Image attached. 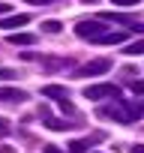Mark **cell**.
<instances>
[{
	"label": "cell",
	"instance_id": "9",
	"mask_svg": "<svg viewBox=\"0 0 144 153\" xmlns=\"http://www.w3.org/2000/svg\"><path fill=\"white\" fill-rule=\"evenodd\" d=\"M99 21H114V24H126V27H135L138 24L132 15H123V12H102Z\"/></svg>",
	"mask_w": 144,
	"mask_h": 153
},
{
	"label": "cell",
	"instance_id": "7",
	"mask_svg": "<svg viewBox=\"0 0 144 153\" xmlns=\"http://www.w3.org/2000/svg\"><path fill=\"white\" fill-rule=\"evenodd\" d=\"M126 39H129V30H111V33L99 36L93 45H120V42H126Z\"/></svg>",
	"mask_w": 144,
	"mask_h": 153
},
{
	"label": "cell",
	"instance_id": "3",
	"mask_svg": "<svg viewBox=\"0 0 144 153\" xmlns=\"http://www.w3.org/2000/svg\"><path fill=\"white\" fill-rule=\"evenodd\" d=\"M111 66L114 63L108 57H96V60H90V63H84V66L75 69V78H96V75H105Z\"/></svg>",
	"mask_w": 144,
	"mask_h": 153
},
{
	"label": "cell",
	"instance_id": "1",
	"mask_svg": "<svg viewBox=\"0 0 144 153\" xmlns=\"http://www.w3.org/2000/svg\"><path fill=\"white\" fill-rule=\"evenodd\" d=\"M105 33H111V30H108L105 21H99V18H84V21L75 24V36H78V39H87V42H96V39L105 36Z\"/></svg>",
	"mask_w": 144,
	"mask_h": 153
},
{
	"label": "cell",
	"instance_id": "4",
	"mask_svg": "<svg viewBox=\"0 0 144 153\" xmlns=\"http://www.w3.org/2000/svg\"><path fill=\"white\" fill-rule=\"evenodd\" d=\"M99 117H108V120H117V123H132V114L126 111V105L120 99H117V105H102Z\"/></svg>",
	"mask_w": 144,
	"mask_h": 153
},
{
	"label": "cell",
	"instance_id": "11",
	"mask_svg": "<svg viewBox=\"0 0 144 153\" xmlns=\"http://www.w3.org/2000/svg\"><path fill=\"white\" fill-rule=\"evenodd\" d=\"M99 138H102V132H96L93 138H75V141H69V153H84L90 147V141H99Z\"/></svg>",
	"mask_w": 144,
	"mask_h": 153
},
{
	"label": "cell",
	"instance_id": "17",
	"mask_svg": "<svg viewBox=\"0 0 144 153\" xmlns=\"http://www.w3.org/2000/svg\"><path fill=\"white\" fill-rule=\"evenodd\" d=\"M60 111H63V114H72V117H75V105H72L69 99H60Z\"/></svg>",
	"mask_w": 144,
	"mask_h": 153
},
{
	"label": "cell",
	"instance_id": "2",
	"mask_svg": "<svg viewBox=\"0 0 144 153\" xmlns=\"http://www.w3.org/2000/svg\"><path fill=\"white\" fill-rule=\"evenodd\" d=\"M81 93H84V99H90V102H99V99H120V87H117V84H87Z\"/></svg>",
	"mask_w": 144,
	"mask_h": 153
},
{
	"label": "cell",
	"instance_id": "19",
	"mask_svg": "<svg viewBox=\"0 0 144 153\" xmlns=\"http://www.w3.org/2000/svg\"><path fill=\"white\" fill-rule=\"evenodd\" d=\"M9 132H12V126H9V120H6V117H0V138H6Z\"/></svg>",
	"mask_w": 144,
	"mask_h": 153
},
{
	"label": "cell",
	"instance_id": "20",
	"mask_svg": "<svg viewBox=\"0 0 144 153\" xmlns=\"http://www.w3.org/2000/svg\"><path fill=\"white\" fill-rule=\"evenodd\" d=\"M111 3H114V6H126V9H132V6L141 3V0H111Z\"/></svg>",
	"mask_w": 144,
	"mask_h": 153
},
{
	"label": "cell",
	"instance_id": "8",
	"mask_svg": "<svg viewBox=\"0 0 144 153\" xmlns=\"http://www.w3.org/2000/svg\"><path fill=\"white\" fill-rule=\"evenodd\" d=\"M30 24V15L27 12H18V15H9V18H0V30H12V27H24Z\"/></svg>",
	"mask_w": 144,
	"mask_h": 153
},
{
	"label": "cell",
	"instance_id": "24",
	"mask_svg": "<svg viewBox=\"0 0 144 153\" xmlns=\"http://www.w3.org/2000/svg\"><path fill=\"white\" fill-rule=\"evenodd\" d=\"M9 9H12V6H9V3H0V15H6V12H9Z\"/></svg>",
	"mask_w": 144,
	"mask_h": 153
},
{
	"label": "cell",
	"instance_id": "18",
	"mask_svg": "<svg viewBox=\"0 0 144 153\" xmlns=\"http://www.w3.org/2000/svg\"><path fill=\"white\" fill-rule=\"evenodd\" d=\"M129 87H132V93H138V96H144V81H141V78H135V81H129Z\"/></svg>",
	"mask_w": 144,
	"mask_h": 153
},
{
	"label": "cell",
	"instance_id": "13",
	"mask_svg": "<svg viewBox=\"0 0 144 153\" xmlns=\"http://www.w3.org/2000/svg\"><path fill=\"white\" fill-rule=\"evenodd\" d=\"M33 42H36L33 33H12L9 36V45H33Z\"/></svg>",
	"mask_w": 144,
	"mask_h": 153
},
{
	"label": "cell",
	"instance_id": "14",
	"mask_svg": "<svg viewBox=\"0 0 144 153\" xmlns=\"http://www.w3.org/2000/svg\"><path fill=\"white\" fill-rule=\"evenodd\" d=\"M123 105H126V111L132 114V120L144 117V102H141V99H135V102H123Z\"/></svg>",
	"mask_w": 144,
	"mask_h": 153
},
{
	"label": "cell",
	"instance_id": "16",
	"mask_svg": "<svg viewBox=\"0 0 144 153\" xmlns=\"http://www.w3.org/2000/svg\"><path fill=\"white\" fill-rule=\"evenodd\" d=\"M123 54H144V39H138V42L126 45V51H123Z\"/></svg>",
	"mask_w": 144,
	"mask_h": 153
},
{
	"label": "cell",
	"instance_id": "22",
	"mask_svg": "<svg viewBox=\"0 0 144 153\" xmlns=\"http://www.w3.org/2000/svg\"><path fill=\"white\" fill-rule=\"evenodd\" d=\"M0 78H15V72L12 69H0Z\"/></svg>",
	"mask_w": 144,
	"mask_h": 153
},
{
	"label": "cell",
	"instance_id": "15",
	"mask_svg": "<svg viewBox=\"0 0 144 153\" xmlns=\"http://www.w3.org/2000/svg\"><path fill=\"white\" fill-rule=\"evenodd\" d=\"M42 30H45V33H60V30H63V24L51 18V21H42Z\"/></svg>",
	"mask_w": 144,
	"mask_h": 153
},
{
	"label": "cell",
	"instance_id": "12",
	"mask_svg": "<svg viewBox=\"0 0 144 153\" xmlns=\"http://www.w3.org/2000/svg\"><path fill=\"white\" fill-rule=\"evenodd\" d=\"M72 60L69 57H42V66L45 69H63V66H69Z\"/></svg>",
	"mask_w": 144,
	"mask_h": 153
},
{
	"label": "cell",
	"instance_id": "25",
	"mask_svg": "<svg viewBox=\"0 0 144 153\" xmlns=\"http://www.w3.org/2000/svg\"><path fill=\"white\" fill-rule=\"evenodd\" d=\"M27 3H33V6H39V3H54V0H27Z\"/></svg>",
	"mask_w": 144,
	"mask_h": 153
},
{
	"label": "cell",
	"instance_id": "6",
	"mask_svg": "<svg viewBox=\"0 0 144 153\" xmlns=\"http://www.w3.org/2000/svg\"><path fill=\"white\" fill-rule=\"evenodd\" d=\"M0 102L3 105H18V102H27V93L18 90V87H0Z\"/></svg>",
	"mask_w": 144,
	"mask_h": 153
},
{
	"label": "cell",
	"instance_id": "23",
	"mask_svg": "<svg viewBox=\"0 0 144 153\" xmlns=\"http://www.w3.org/2000/svg\"><path fill=\"white\" fill-rule=\"evenodd\" d=\"M129 153H144V144H132V147H129Z\"/></svg>",
	"mask_w": 144,
	"mask_h": 153
},
{
	"label": "cell",
	"instance_id": "5",
	"mask_svg": "<svg viewBox=\"0 0 144 153\" xmlns=\"http://www.w3.org/2000/svg\"><path fill=\"white\" fill-rule=\"evenodd\" d=\"M39 117H42V123H45L48 129H54V132H66V129H69V123L60 120V117H54L48 105H39Z\"/></svg>",
	"mask_w": 144,
	"mask_h": 153
},
{
	"label": "cell",
	"instance_id": "26",
	"mask_svg": "<svg viewBox=\"0 0 144 153\" xmlns=\"http://www.w3.org/2000/svg\"><path fill=\"white\" fill-rule=\"evenodd\" d=\"M84 3H96V0H84Z\"/></svg>",
	"mask_w": 144,
	"mask_h": 153
},
{
	"label": "cell",
	"instance_id": "21",
	"mask_svg": "<svg viewBox=\"0 0 144 153\" xmlns=\"http://www.w3.org/2000/svg\"><path fill=\"white\" fill-rule=\"evenodd\" d=\"M42 153H66V150H63V147H57V144H45V147H42Z\"/></svg>",
	"mask_w": 144,
	"mask_h": 153
},
{
	"label": "cell",
	"instance_id": "10",
	"mask_svg": "<svg viewBox=\"0 0 144 153\" xmlns=\"http://www.w3.org/2000/svg\"><path fill=\"white\" fill-rule=\"evenodd\" d=\"M42 96H48V99H69V90L66 87H60V84H45L42 87Z\"/></svg>",
	"mask_w": 144,
	"mask_h": 153
}]
</instances>
